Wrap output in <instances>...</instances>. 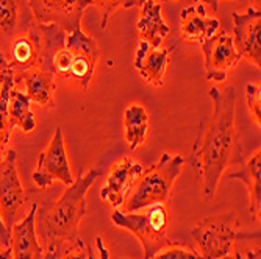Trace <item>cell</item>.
Wrapping results in <instances>:
<instances>
[{"mask_svg":"<svg viewBox=\"0 0 261 259\" xmlns=\"http://www.w3.org/2000/svg\"><path fill=\"white\" fill-rule=\"evenodd\" d=\"M213 111L202 121L191 152V166L202 183L203 200L215 198L225 170L244 159L236 128V88H210Z\"/></svg>","mask_w":261,"mask_h":259,"instance_id":"6da1fadb","label":"cell"},{"mask_svg":"<svg viewBox=\"0 0 261 259\" xmlns=\"http://www.w3.org/2000/svg\"><path fill=\"white\" fill-rule=\"evenodd\" d=\"M41 56L38 67L50 72L55 78L88 91L99 61L97 39L86 35L82 27L66 32L54 23L39 25Z\"/></svg>","mask_w":261,"mask_h":259,"instance_id":"7a4b0ae2","label":"cell"},{"mask_svg":"<svg viewBox=\"0 0 261 259\" xmlns=\"http://www.w3.org/2000/svg\"><path fill=\"white\" fill-rule=\"evenodd\" d=\"M100 175V169L89 167L85 174H80L72 184L67 186V189L52 208L44 214H36V233L44 242L66 244L77 238L79 226L86 216L88 192Z\"/></svg>","mask_w":261,"mask_h":259,"instance_id":"3957f363","label":"cell"},{"mask_svg":"<svg viewBox=\"0 0 261 259\" xmlns=\"http://www.w3.org/2000/svg\"><path fill=\"white\" fill-rule=\"evenodd\" d=\"M183 164L185 159L181 155L163 153L155 164L142 170L121 211L138 213L153 205L168 203L172 197L174 186L183 172Z\"/></svg>","mask_w":261,"mask_h":259,"instance_id":"277c9868","label":"cell"},{"mask_svg":"<svg viewBox=\"0 0 261 259\" xmlns=\"http://www.w3.org/2000/svg\"><path fill=\"white\" fill-rule=\"evenodd\" d=\"M141 211L142 213H124L121 209H114L111 222L136 236L144 251V259H150L169 242V213L166 205H153Z\"/></svg>","mask_w":261,"mask_h":259,"instance_id":"5b68a950","label":"cell"},{"mask_svg":"<svg viewBox=\"0 0 261 259\" xmlns=\"http://www.w3.org/2000/svg\"><path fill=\"white\" fill-rule=\"evenodd\" d=\"M191 234L200 248L202 259H221L230 254L233 244L240 238H244L241 234L240 217L234 211L202 219L194 225Z\"/></svg>","mask_w":261,"mask_h":259,"instance_id":"8992f818","label":"cell"},{"mask_svg":"<svg viewBox=\"0 0 261 259\" xmlns=\"http://www.w3.org/2000/svg\"><path fill=\"white\" fill-rule=\"evenodd\" d=\"M25 205L27 197L16 167V152L8 149L0 159V217L10 231L13 225L25 217Z\"/></svg>","mask_w":261,"mask_h":259,"instance_id":"52a82bcc","label":"cell"},{"mask_svg":"<svg viewBox=\"0 0 261 259\" xmlns=\"http://www.w3.org/2000/svg\"><path fill=\"white\" fill-rule=\"evenodd\" d=\"M33 181L39 189H47L55 181H60L64 186L74 183L61 127L55 128L49 147L38 156V166L33 172Z\"/></svg>","mask_w":261,"mask_h":259,"instance_id":"ba28073f","label":"cell"},{"mask_svg":"<svg viewBox=\"0 0 261 259\" xmlns=\"http://www.w3.org/2000/svg\"><path fill=\"white\" fill-rule=\"evenodd\" d=\"M32 16L39 25L61 27L67 33L82 27L85 11L94 5L92 0H25Z\"/></svg>","mask_w":261,"mask_h":259,"instance_id":"9c48e42d","label":"cell"},{"mask_svg":"<svg viewBox=\"0 0 261 259\" xmlns=\"http://www.w3.org/2000/svg\"><path fill=\"white\" fill-rule=\"evenodd\" d=\"M205 77L208 81H225L228 72L238 67L243 60L234 47L233 36L228 33H216L202 45Z\"/></svg>","mask_w":261,"mask_h":259,"instance_id":"30bf717a","label":"cell"},{"mask_svg":"<svg viewBox=\"0 0 261 259\" xmlns=\"http://www.w3.org/2000/svg\"><path fill=\"white\" fill-rule=\"evenodd\" d=\"M233 41L241 58L261 66V11L250 7L244 13L233 11Z\"/></svg>","mask_w":261,"mask_h":259,"instance_id":"8fae6325","label":"cell"},{"mask_svg":"<svg viewBox=\"0 0 261 259\" xmlns=\"http://www.w3.org/2000/svg\"><path fill=\"white\" fill-rule=\"evenodd\" d=\"M142 170H144L142 166L132 156H124L116 161L100 191L102 200L114 209H121Z\"/></svg>","mask_w":261,"mask_h":259,"instance_id":"7c38bea8","label":"cell"},{"mask_svg":"<svg viewBox=\"0 0 261 259\" xmlns=\"http://www.w3.org/2000/svg\"><path fill=\"white\" fill-rule=\"evenodd\" d=\"M4 55L14 75L38 67L41 56V30L39 23H36L35 19L27 23L25 30L20 35L14 36Z\"/></svg>","mask_w":261,"mask_h":259,"instance_id":"4fadbf2b","label":"cell"},{"mask_svg":"<svg viewBox=\"0 0 261 259\" xmlns=\"http://www.w3.org/2000/svg\"><path fill=\"white\" fill-rule=\"evenodd\" d=\"M221 28V20L208 16L206 7L194 2L180 13V38L186 44L202 45L206 39L215 36Z\"/></svg>","mask_w":261,"mask_h":259,"instance_id":"5bb4252c","label":"cell"},{"mask_svg":"<svg viewBox=\"0 0 261 259\" xmlns=\"http://www.w3.org/2000/svg\"><path fill=\"white\" fill-rule=\"evenodd\" d=\"M172 50L168 47H152L150 44L139 41L135 52L133 67L146 83L160 88L164 84V77L168 72Z\"/></svg>","mask_w":261,"mask_h":259,"instance_id":"9a60e30c","label":"cell"},{"mask_svg":"<svg viewBox=\"0 0 261 259\" xmlns=\"http://www.w3.org/2000/svg\"><path fill=\"white\" fill-rule=\"evenodd\" d=\"M38 205L33 203L27 216L11 228V253L13 259H42L44 247L41 245L36 233Z\"/></svg>","mask_w":261,"mask_h":259,"instance_id":"2e32d148","label":"cell"},{"mask_svg":"<svg viewBox=\"0 0 261 259\" xmlns=\"http://www.w3.org/2000/svg\"><path fill=\"white\" fill-rule=\"evenodd\" d=\"M139 7L141 13L136 22L139 41H144L152 47L163 45L164 39L171 33L169 25L163 17V2L161 0H146Z\"/></svg>","mask_w":261,"mask_h":259,"instance_id":"e0dca14e","label":"cell"},{"mask_svg":"<svg viewBox=\"0 0 261 259\" xmlns=\"http://www.w3.org/2000/svg\"><path fill=\"white\" fill-rule=\"evenodd\" d=\"M23 81L25 84L27 97L44 108H54L55 106V91L57 81L55 77L41 67H33L25 72L14 75V83Z\"/></svg>","mask_w":261,"mask_h":259,"instance_id":"ac0fdd59","label":"cell"},{"mask_svg":"<svg viewBox=\"0 0 261 259\" xmlns=\"http://www.w3.org/2000/svg\"><path fill=\"white\" fill-rule=\"evenodd\" d=\"M240 169L230 174L231 180H240L249 192V209L250 216L255 222L259 220V209H261V150L258 149L253 155L246 161L238 164Z\"/></svg>","mask_w":261,"mask_h":259,"instance_id":"d6986e66","label":"cell"},{"mask_svg":"<svg viewBox=\"0 0 261 259\" xmlns=\"http://www.w3.org/2000/svg\"><path fill=\"white\" fill-rule=\"evenodd\" d=\"M124 137L132 152L146 144L150 130V116L144 105L130 103L124 111Z\"/></svg>","mask_w":261,"mask_h":259,"instance_id":"ffe728a7","label":"cell"},{"mask_svg":"<svg viewBox=\"0 0 261 259\" xmlns=\"http://www.w3.org/2000/svg\"><path fill=\"white\" fill-rule=\"evenodd\" d=\"M14 84L13 69L10 66L0 69V159L8 152V144L13 133V125L8 114V100Z\"/></svg>","mask_w":261,"mask_h":259,"instance_id":"44dd1931","label":"cell"},{"mask_svg":"<svg viewBox=\"0 0 261 259\" xmlns=\"http://www.w3.org/2000/svg\"><path fill=\"white\" fill-rule=\"evenodd\" d=\"M8 114L13 128H20L23 133H32L36 128V117L32 111V100L25 92L11 89L8 100Z\"/></svg>","mask_w":261,"mask_h":259,"instance_id":"7402d4cb","label":"cell"},{"mask_svg":"<svg viewBox=\"0 0 261 259\" xmlns=\"http://www.w3.org/2000/svg\"><path fill=\"white\" fill-rule=\"evenodd\" d=\"M22 0H0V50L7 52L8 45L17 35Z\"/></svg>","mask_w":261,"mask_h":259,"instance_id":"603a6c76","label":"cell"},{"mask_svg":"<svg viewBox=\"0 0 261 259\" xmlns=\"http://www.w3.org/2000/svg\"><path fill=\"white\" fill-rule=\"evenodd\" d=\"M150 259H202V254L191 245L169 241Z\"/></svg>","mask_w":261,"mask_h":259,"instance_id":"cb8c5ba5","label":"cell"},{"mask_svg":"<svg viewBox=\"0 0 261 259\" xmlns=\"http://www.w3.org/2000/svg\"><path fill=\"white\" fill-rule=\"evenodd\" d=\"M92 4L97 7L100 13V27L105 30L108 27L110 17L119 10H130L133 7H138L136 0H92Z\"/></svg>","mask_w":261,"mask_h":259,"instance_id":"d4e9b609","label":"cell"},{"mask_svg":"<svg viewBox=\"0 0 261 259\" xmlns=\"http://www.w3.org/2000/svg\"><path fill=\"white\" fill-rule=\"evenodd\" d=\"M244 91H246V102L250 117L259 127L261 125V88L256 83H247Z\"/></svg>","mask_w":261,"mask_h":259,"instance_id":"484cf974","label":"cell"},{"mask_svg":"<svg viewBox=\"0 0 261 259\" xmlns=\"http://www.w3.org/2000/svg\"><path fill=\"white\" fill-rule=\"evenodd\" d=\"M89 256V245L80 238H75L63 245L61 259H88Z\"/></svg>","mask_w":261,"mask_h":259,"instance_id":"4316f807","label":"cell"},{"mask_svg":"<svg viewBox=\"0 0 261 259\" xmlns=\"http://www.w3.org/2000/svg\"><path fill=\"white\" fill-rule=\"evenodd\" d=\"M63 245L64 244H61V242H49L47 244V250H45L42 259H61Z\"/></svg>","mask_w":261,"mask_h":259,"instance_id":"83f0119b","label":"cell"},{"mask_svg":"<svg viewBox=\"0 0 261 259\" xmlns=\"http://www.w3.org/2000/svg\"><path fill=\"white\" fill-rule=\"evenodd\" d=\"M10 242H11V231L5 226L2 217H0V244L4 247H10Z\"/></svg>","mask_w":261,"mask_h":259,"instance_id":"f1b7e54d","label":"cell"},{"mask_svg":"<svg viewBox=\"0 0 261 259\" xmlns=\"http://www.w3.org/2000/svg\"><path fill=\"white\" fill-rule=\"evenodd\" d=\"M94 242H96V248H97L99 259H110V250H108V247L105 245L103 239H102L100 236H97L96 239H94Z\"/></svg>","mask_w":261,"mask_h":259,"instance_id":"f546056e","label":"cell"},{"mask_svg":"<svg viewBox=\"0 0 261 259\" xmlns=\"http://www.w3.org/2000/svg\"><path fill=\"white\" fill-rule=\"evenodd\" d=\"M234 259H259V247L258 248H253V250H249L247 253L236 251Z\"/></svg>","mask_w":261,"mask_h":259,"instance_id":"4dcf8cb0","label":"cell"},{"mask_svg":"<svg viewBox=\"0 0 261 259\" xmlns=\"http://www.w3.org/2000/svg\"><path fill=\"white\" fill-rule=\"evenodd\" d=\"M194 2H200L205 7L208 5L213 10V13H218L219 11V2H221V0H194ZM233 2H247V0H233Z\"/></svg>","mask_w":261,"mask_h":259,"instance_id":"1f68e13d","label":"cell"},{"mask_svg":"<svg viewBox=\"0 0 261 259\" xmlns=\"http://www.w3.org/2000/svg\"><path fill=\"white\" fill-rule=\"evenodd\" d=\"M0 259H13L11 247H4L2 250H0Z\"/></svg>","mask_w":261,"mask_h":259,"instance_id":"d6a6232c","label":"cell"},{"mask_svg":"<svg viewBox=\"0 0 261 259\" xmlns=\"http://www.w3.org/2000/svg\"><path fill=\"white\" fill-rule=\"evenodd\" d=\"M7 66H8V61H7L5 55L2 53V50H0V69H4V67H7Z\"/></svg>","mask_w":261,"mask_h":259,"instance_id":"836d02e7","label":"cell"},{"mask_svg":"<svg viewBox=\"0 0 261 259\" xmlns=\"http://www.w3.org/2000/svg\"><path fill=\"white\" fill-rule=\"evenodd\" d=\"M88 259H99V254H96V251H94V248L89 245V256Z\"/></svg>","mask_w":261,"mask_h":259,"instance_id":"e575fe53","label":"cell"},{"mask_svg":"<svg viewBox=\"0 0 261 259\" xmlns=\"http://www.w3.org/2000/svg\"><path fill=\"white\" fill-rule=\"evenodd\" d=\"M247 2H250V7L259 10V5H261V0H247Z\"/></svg>","mask_w":261,"mask_h":259,"instance_id":"d590c367","label":"cell"},{"mask_svg":"<svg viewBox=\"0 0 261 259\" xmlns=\"http://www.w3.org/2000/svg\"><path fill=\"white\" fill-rule=\"evenodd\" d=\"M136 2H138V7H139V5H142V4H144L146 0H136ZM161 2H166V0H161Z\"/></svg>","mask_w":261,"mask_h":259,"instance_id":"8d00e7d4","label":"cell"},{"mask_svg":"<svg viewBox=\"0 0 261 259\" xmlns=\"http://www.w3.org/2000/svg\"><path fill=\"white\" fill-rule=\"evenodd\" d=\"M221 259H234V256H231V254H227V256H224V257H221Z\"/></svg>","mask_w":261,"mask_h":259,"instance_id":"74e56055","label":"cell"},{"mask_svg":"<svg viewBox=\"0 0 261 259\" xmlns=\"http://www.w3.org/2000/svg\"><path fill=\"white\" fill-rule=\"evenodd\" d=\"M171 2H178V0H171Z\"/></svg>","mask_w":261,"mask_h":259,"instance_id":"f35d334b","label":"cell"}]
</instances>
